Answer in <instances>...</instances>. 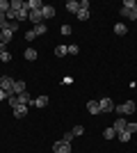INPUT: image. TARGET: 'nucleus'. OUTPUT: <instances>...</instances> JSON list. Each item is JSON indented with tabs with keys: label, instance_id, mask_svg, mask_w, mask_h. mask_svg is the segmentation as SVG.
<instances>
[{
	"label": "nucleus",
	"instance_id": "nucleus-12",
	"mask_svg": "<svg viewBox=\"0 0 137 153\" xmlns=\"http://www.w3.org/2000/svg\"><path fill=\"white\" fill-rule=\"evenodd\" d=\"M30 21H32V25H39V23H44V16H41V12H30Z\"/></svg>",
	"mask_w": 137,
	"mask_h": 153
},
{
	"label": "nucleus",
	"instance_id": "nucleus-8",
	"mask_svg": "<svg viewBox=\"0 0 137 153\" xmlns=\"http://www.w3.org/2000/svg\"><path fill=\"white\" fill-rule=\"evenodd\" d=\"M41 16H44V21H46V19H53V16H55V7L44 5V9H41Z\"/></svg>",
	"mask_w": 137,
	"mask_h": 153
},
{
	"label": "nucleus",
	"instance_id": "nucleus-9",
	"mask_svg": "<svg viewBox=\"0 0 137 153\" xmlns=\"http://www.w3.org/2000/svg\"><path fill=\"white\" fill-rule=\"evenodd\" d=\"M121 14H124L126 19L135 21V19H137V7H133V9H126V7H121Z\"/></svg>",
	"mask_w": 137,
	"mask_h": 153
},
{
	"label": "nucleus",
	"instance_id": "nucleus-27",
	"mask_svg": "<svg viewBox=\"0 0 137 153\" xmlns=\"http://www.w3.org/2000/svg\"><path fill=\"white\" fill-rule=\"evenodd\" d=\"M117 137H119L121 142H130V133H126V130H124V133H119Z\"/></svg>",
	"mask_w": 137,
	"mask_h": 153
},
{
	"label": "nucleus",
	"instance_id": "nucleus-7",
	"mask_svg": "<svg viewBox=\"0 0 137 153\" xmlns=\"http://www.w3.org/2000/svg\"><path fill=\"white\" fill-rule=\"evenodd\" d=\"M66 12L78 14L80 12V2H78V0H69V2H66Z\"/></svg>",
	"mask_w": 137,
	"mask_h": 153
},
{
	"label": "nucleus",
	"instance_id": "nucleus-3",
	"mask_svg": "<svg viewBox=\"0 0 137 153\" xmlns=\"http://www.w3.org/2000/svg\"><path fill=\"white\" fill-rule=\"evenodd\" d=\"M53 151L55 153H71V144H69V142H55V144H53Z\"/></svg>",
	"mask_w": 137,
	"mask_h": 153
},
{
	"label": "nucleus",
	"instance_id": "nucleus-22",
	"mask_svg": "<svg viewBox=\"0 0 137 153\" xmlns=\"http://www.w3.org/2000/svg\"><path fill=\"white\" fill-rule=\"evenodd\" d=\"M66 53H69V48H66V46H57V48H55V55H57V57H64Z\"/></svg>",
	"mask_w": 137,
	"mask_h": 153
},
{
	"label": "nucleus",
	"instance_id": "nucleus-18",
	"mask_svg": "<svg viewBox=\"0 0 137 153\" xmlns=\"http://www.w3.org/2000/svg\"><path fill=\"white\" fill-rule=\"evenodd\" d=\"M46 30H48V25H44V23H39V25H34V27H32L34 37H39V34H46Z\"/></svg>",
	"mask_w": 137,
	"mask_h": 153
},
{
	"label": "nucleus",
	"instance_id": "nucleus-17",
	"mask_svg": "<svg viewBox=\"0 0 137 153\" xmlns=\"http://www.w3.org/2000/svg\"><path fill=\"white\" fill-rule=\"evenodd\" d=\"M126 32H128V25H124V23H117V25H114V34H119V37H124Z\"/></svg>",
	"mask_w": 137,
	"mask_h": 153
},
{
	"label": "nucleus",
	"instance_id": "nucleus-37",
	"mask_svg": "<svg viewBox=\"0 0 137 153\" xmlns=\"http://www.w3.org/2000/svg\"><path fill=\"white\" fill-rule=\"evenodd\" d=\"M135 105H137V101H135Z\"/></svg>",
	"mask_w": 137,
	"mask_h": 153
},
{
	"label": "nucleus",
	"instance_id": "nucleus-31",
	"mask_svg": "<svg viewBox=\"0 0 137 153\" xmlns=\"http://www.w3.org/2000/svg\"><path fill=\"white\" fill-rule=\"evenodd\" d=\"M71 140H73V135H71V133H66L64 137H62V142H69V144H71Z\"/></svg>",
	"mask_w": 137,
	"mask_h": 153
},
{
	"label": "nucleus",
	"instance_id": "nucleus-32",
	"mask_svg": "<svg viewBox=\"0 0 137 153\" xmlns=\"http://www.w3.org/2000/svg\"><path fill=\"white\" fill-rule=\"evenodd\" d=\"M62 34H71V25H62Z\"/></svg>",
	"mask_w": 137,
	"mask_h": 153
},
{
	"label": "nucleus",
	"instance_id": "nucleus-20",
	"mask_svg": "<svg viewBox=\"0 0 137 153\" xmlns=\"http://www.w3.org/2000/svg\"><path fill=\"white\" fill-rule=\"evenodd\" d=\"M76 16H78V21H87L89 19V9H82V7H80V12L76 14Z\"/></svg>",
	"mask_w": 137,
	"mask_h": 153
},
{
	"label": "nucleus",
	"instance_id": "nucleus-13",
	"mask_svg": "<svg viewBox=\"0 0 137 153\" xmlns=\"http://www.w3.org/2000/svg\"><path fill=\"white\" fill-rule=\"evenodd\" d=\"M30 103H32V96L27 94V91L19 94V105H30Z\"/></svg>",
	"mask_w": 137,
	"mask_h": 153
},
{
	"label": "nucleus",
	"instance_id": "nucleus-6",
	"mask_svg": "<svg viewBox=\"0 0 137 153\" xmlns=\"http://www.w3.org/2000/svg\"><path fill=\"white\" fill-rule=\"evenodd\" d=\"M101 112H112L114 110V103H112V98H101Z\"/></svg>",
	"mask_w": 137,
	"mask_h": 153
},
{
	"label": "nucleus",
	"instance_id": "nucleus-5",
	"mask_svg": "<svg viewBox=\"0 0 137 153\" xmlns=\"http://www.w3.org/2000/svg\"><path fill=\"white\" fill-rule=\"evenodd\" d=\"M87 112H89V114H101V103L98 101H87Z\"/></svg>",
	"mask_w": 137,
	"mask_h": 153
},
{
	"label": "nucleus",
	"instance_id": "nucleus-38",
	"mask_svg": "<svg viewBox=\"0 0 137 153\" xmlns=\"http://www.w3.org/2000/svg\"><path fill=\"white\" fill-rule=\"evenodd\" d=\"M0 76H2V73H0Z\"/></svg>",
	"mask_w": 137,
	"mask_h": 153
},
{
	"label": "nucleus",
	"instance_id": "nucleus-2",
	"mask_svg": "<svg viewBox=\"0 0 137 153\" xmlns=\"http://www.w3.org/2000/svg\"><path fill=\"white\" fill-rule=\"evenodd\" d=\"M0 89L7 91V94H12V89H14V78H9V76H0Z\"/></svg>",
	"mask_w": 137,
	"mask_h": 153
},
{
	"label": "nucleus",
	"instance_id": "nucleus-14",
	"mask_svg": "<svg viewBox=\"0 0 137 153\" xmlns=\"http://www.w3.org/2000/svg\"><path fill=\"white\" fill-rule=\"evenodd\" d=\"M12 37H14V32H9V30H2V37H0V44H9L12 41Z\"/></svg>",
	"mask_w": 137,
	"mask_h": 153
},
{
	"label": "nucleus",
	"instance_id": "nucleus-19",
	"mask_svg": "<svg viewBox=\"0 0 137 153\" xmlns=\"http://www.w3.org/2000/svg\"><path fill=\"white\" fill-rule=\"evenodd\" d=\"M9 5H12L14 12H19V9H23V7H25V2H23V0H9Z\"/></svg>",
	"mask_w": 137,
	"mask_h": 153
},
{
	"label": "nucleus",
	"instance_id": "nucleus-16",
	"mask_svg": "<svg viewBox=\"0 0 137 153\" xmlns=\"http://www.w3.org/2000/svg\"><path fill=\"white\" fill-rule=\"evenodd\" d=\"M14 114L19 117V119H21V117H25L27 114V105H16V108H14Z\"/></svg>",
	"mask_w": 137,
	"mask_h": 153
},
{
	"label": "nucleus",
	"instance_id": "nucleus-24",
	"mask_svg": "<svg viewBox=\"0 0 137 153\" xmlns=\"http://www.w3.org/2000/svg\"><path fill=\"white\" fill-rule=\"evenodd\" d=\"M105 140H112V137H117V130H114V128H105Z\"/></svg>",
	"mask_w": 137,
	"mask_h": 153
},
{
	"label": "nucleus",
	"instance_id": "nucleus-4",
	"mask_svg": "<svg viewBox=\"0 0 137 153\" xmlns=\"http://www.w3.org/2000/svg\"><path fill=\"white\" fill-rule=\"evenodd\" d=\"M126 126H128V121H126L124 117H117V119H114V123H112V128L117 130V135H119V133H124Z\"/></svg>",
	"mask_w": 137,
	"mask_h": 153
},
{
	"label": "nucleus",
	"instance_id": "nucleus-36",
	"mask_svg": "<svg viewBox=\"0 0 137 153\" xmlns=\"http://www.w3.org/2000/svg\"><path fill=\"white\" fill-rule=\"evenodd\" d=\"M0 37H2V30H0Z\"/></svg>",
	"mask_w": 137,
	"mask_h": 153
},
{
	"label": "nucleus",
	"instance_id": "nucleus-23",
	"mask_svg": "<svg viewBox=\"0 0 137 153\" xmlns=\"http://www.w3.org/2000/svg\"><path fill=\"white\" fill-rule=\"evenodd\" d=\"M25 59H30V62L37 59V51H34V48H27V51H25Z\"/></svg>",
	"mask_w": 137,
	"mask_h": 153
},
{
	"label": "nucleus",
	"instance_id": "nucleus-35",
	"mask_svg": "<svg viewBox=\"0 0 137 153\" xmlns=\"http://www.w3.org/2000/svg\"><path fill=\"white\" fill-rule=\"evenodd\" d=\"M5 51H7V46H5V44H0V53H5Z\"/></svg>",
	"mask_w": 137,
	"mask_h": 153
},
{
	"label": "nucleus",
	"instance_id": "nucleus-10",
	"mask_svg": "<svg viewBox=\"0 0 137 153\" xmlns=\"http://www.w3.org/2000/svg\"><path fill=\"white\" fill-rule=\"evenodd\" d=\"M14 94L19 96V94H23V91H25V82H23V80H14Z\"/></svg>",
	"mask_w": 137,
	"mask_h": 153
},
{
	"label": "nucleus",
	"instance_id": "nucleus-28",
	"mask_svg": "<svg viewBox=\"0 0 137 153\" xmlns=\"http://www.w3.org/2000/svg\"><path fill=\"white\" fill-rule=\"evenodd\" d=\"M0 62H12V55H9V53H0Z\"/></svg>",
	"mask_w": 137,
	"mask_h": 153
},
{
	"label": "nucleus",
	"instance_id": "nucleus-21",
	"mask_svg": "<svg viewBox=\"0 0 137 153\" xmlns=\"http://www.w3.org/2000/svg\"><path fill=\"white\" fill-rule=\"evenodd\" d=\"M9 9H12V5H9V0H0V12H2V14H7Z\"/></svg>",
	"mask_w": 137,
	"mask_h": 153
},
{
	"label": "nucleus",
	"instance_id": "nucleus-34",
	"mask_svg": "<svg viewBox=\"0 0 137 153\" xmlns=\"http://www.w3.org/2000/svg\"><path fill=\"white\" fill-rule=\"evenodd\" d=\"M5 98H7V91H2V89H0V101H5Z\"/></svg>",
	"mask_w": 137,
	"mask_h": 153
},
{
	"label": "nucleus",
	"instance_id": "nucleus-1",
	"mask_svg": "<svg viewBox=\"0 0 137 153\" xmlns=\"http://www.w3.org/2000/svg\"><path fill=\"white\" fill-rule=\"evenodd\" d=\"M114 110H117L119 114H133L137 110V105H135V101H124L121 105H114Z\"/></svg>",
	"mask_w": 137,
	"mask_h": 153
},
{
	"label": "nucleus",
	"instance_id": "nucleus-29",
	"mask_svg": "<svg viewBox=\"0 0 137 153\" xmlns=\"http://www.w3.org/2000/svg\"><path fill=\"white\" fill-rule=\"evenodd\" d=\"M124 7L126 9H133V7H137V2L135 0H124Z\"/></svg>",
	"mask_w": 137,
	"mask_h": 153
},
{
	"label": "nucleus",
	"instance_id": "nucleus-30",
	"mask_svg": "<svg viewBox=\"0 0 137 153\" xmlns=\"http://www.w3.org/2000/svg\"><path fill=\"white\" fill-rule=\"evenodd\" d=\"M126 133H137V123H128V126H126Z\"/></svg>",
	"mask_w": 137,
	"mask_h": 153
},
{
	"label": "nucleus",
	"instance_id": "nucleus-11",
	"mask_svg": "<svg viewBox=\"0 0 137 153\" xmlns=\"http://www.w3.org/2000/svg\"><path fill=\"white\" fill-rule=\"evenodd\" d=\"M30 105H34V108H46V105H48V96H39V98H34Z\"/></svg>",
	"mask_w": 137,
	"mask_h": 153
},
{
	"label": "nucleus",
	"instance_id": "nucleus-25",
	"mask_svg": "<svg viewBox=\"0 0 137 153\" xmlns=\"http://www.w3.org/2000/svg\"><path fill=\"white\" fill-rule=\"evenodd\" d=\"M82 133H85V128H82V126H73V130H71L73 137H78V135H82Z\"/></svg>",
	"mask_w": 137,
	"mask_h": 153
},
{
	"label": "nucleus",
	"instance_id": "nucleus-26",
	"mask_svg": "<svg viewBox=\"0 0 137 153\" xmlns=\"http://www.w3.org/2000/svg\"><path fill=\"white\" fill-rule=\"evenodd\" d=\"M66 48H69V55H78V53H80V48H78V46H76V44L66 46Z\"/></svg>",
	"mask_w": 137,
	"mask_h": 153
},
{
	"label": "nucleus",
	"instance_id": "nucleus-15",
	"mask_svg": "<svg viewBox=\"0 0 137 153\" xmlns=\"http://www.w3.org/2000/svg\"><path fill=\"white\" fill-rule=\"evenodd\" d=\"M25 19H30V12L23 7V9H19V12H16V23H19V21H25Z\"/></svg>",
	"mask_w": 137,
	"mask_h": 153
},
{
	"label": "nucleus",
	"instance_id": "nucleus-33",
	"mask_svg": "<svg viewBox=\"0 0 137 153\" xmlns=\"http://www.w3.org/2000/svg\"><path fill=\"white\" fill-rule=\"evenodd\" d=\"M5 21H7V14H2V12H0V25H2Z\"/></svg>",
	"mask_w": 137,
	"mask_h": 153
}]
</instances>
